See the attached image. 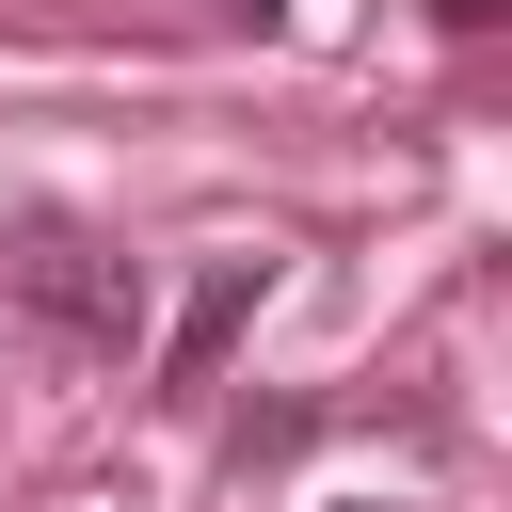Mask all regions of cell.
<instances>
[{"label":"cell","mask_w":512,"mask_h":512,"mask_svg":"<svg viewBox=\"0 0 512 512\" xmlns=\"http://www.w3.org/2000/svg\"><path fill=\"white\" fill-rule=\"evenodd\" d=\"M0 304H16L32 336H64V352H128V336H144V272H128L112 240H80V224H16V240H0Z\"/></svg>","instance_id":"cell-1"},{"label":"cell","mask_w":512,"mask_h":512,"mask_svg":"<svg viewBox=\"0 0 512 512\" xmlns=\"http://www.w3.org/2000/svg\"><path fill=\"white\" fill-rule=\"evenodd\" d=\"M256 304H272V256H208V272H192V304L160 320V384H208V368L256 336Z\"/></svg>","instance_id":"cell-2"},{"label":"cell","mask_w":512,"mask_h":512,"mask_svg":"<svg viewBox=\"0 0 512 512\" xmlns=\"http://www.w3.org/2000/svg\"><path fill=\"white\" fill-rule=\"evenodd\" d=\"M352 512H400V496H352Z\"/></svg>","instance_id":"cell-5"},{"label":"cell","mask_w":512,"mask_h":512,"mask_svg":"<svg viewBox=\"0 0 512 512\" xmlns=\"http://www.w3.org/2000/svg\"><path fill=\"white\" fill-rule=\"evenodd\" d=\"M224 16H288V0H224Z\"/></svg>","instance_id":"cell-4"},{"label":"cell","mask_w":512,"mask_h":512,"mask_svg":"<svg viewBox=\"0 0 512 512\" xmlns=\"http://www.w3.org/2000/svg\"><path fill=\"white\" fill-rule=\"evenodd\" d=\"M432 16H448V32H496V16H512V0H432Z\"/></svg>","instance_id":"cell-3"}]
</instances>
